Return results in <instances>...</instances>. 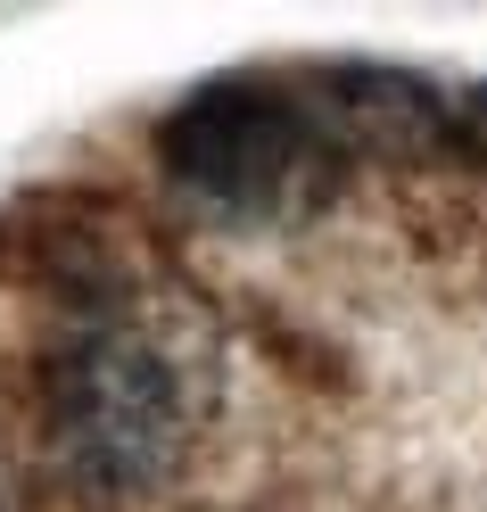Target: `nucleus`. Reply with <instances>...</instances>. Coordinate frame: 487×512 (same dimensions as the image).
<instances>
[{"label":"nucleus","instance_id":"f257e3e1","mask_svg":"<svg viewBox=\"0 0 487 512\" xmlns=\"http://www.w3.org/2000/svg\"><path fill=\"white\" fill-rule=\"evenodd\" d=\"M207 413V364L190 356L182 314L116 306L67 323L50 356V463L83 496H149Z\"/></svg>","mask_w":487,"mask_h":512},{"label":"nucleus","instance_id":"f03ea898","mask_svg":"<svg viewBox=\"0 0 487 512\" xmlns=\"http://www.w3.org/2000/svg\"><path fill=\"white\" fill-rule=\"evenodd\" d=\"M157 174L215 223H298L339 190L347 157L298 75H207L157 124Z\"/></svg>","mask_w":487,"mask_h":512},{"label":"nucleus","instance_id":"7ed1b4c3","mask_svg":"<svg viewBox=\"0 0 487 512\" xmlns=\"http://www.w3.org/2000/svg\"><path fill=\"white\" fill-rule=\"evenodd\" d=\"M0 281L50 298L67 323L116 314L141 298V248L133 223L91 190H17L0 207Z\"/></svg>","mask_w":487,"mask_h":512},{"label":"nucleus","instance_id":"20e7f679","mask_svg":"<svg viewBox=\"0 0 487 512\" xmlns=\"http://www.w3.org/2000/svg\"><path fill=\"white\" fill-rule=\"evenodd\" d=\"M306 108L322 116L339 157H438L454 149V100L388 58H322L298 75Z\"/></svg>","mask_w":487,"mask_h":512},{"label":"nucleus","instance_id":"39448f33","mask_svg":"<svg viewBox=\"0 0 487 512\" xmlns=\"http://www.w3.org/2000/svg\"><path fill=\"white\" fill-rule=\"evenodd\" d=\"M454 149H463L471 166H487V83H471L463 100H454Z\"/></svg>","mask_w":487,"mask_h":512}]
</instances>
